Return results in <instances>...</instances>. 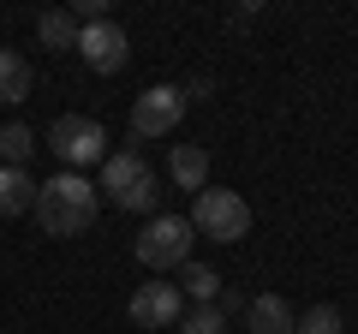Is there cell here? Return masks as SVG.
<instances>
[{"mask_svg":"<svg viewBox=\"0 0 358 334\" xmlns=\"http://www.w3.org/2000/svg\"><path fill=\"white\" fill-rule=\"evenodd\" d=\"M96 209L102 191L84 180V173H54L48 185H36V221L48 239H78V233L96 227Z\"/></svg>","mask_w":358,"mask_h":334,"instance_id":"1","label":"cell"},{"mask_svg":"<svg viewBox=\"0 0 358 334\" xmlns=\"http://www.w3.org/2000/svg\"><path fill=\"white\" fill-rule=\"evenodd\" d=\"M48 150L60 161V173H78V167H102L108 161V131L84 114H60L48 131Z\"/></svg>","mask_w":358,"mask_h":334,"instance_id":"2","label":"cell"},{"mask_svg":"<svg viewBox=\"0 0 358 334\" xmlns=\"http://www.w3.org/2000/svg\"><path fill=\"white\" fill-rule=\"evenodd\" d=\"M192 227H203V239L239 245L245 233H251V203H245L239 191H215V185H203V191L192 197Z\"/></svg>","mask_w":358,"mask_h":334,"instance_id":"3","label":"cell"},{"mask_svg":"<svg viewBox=\"0 0 358 334\" xmlns=\"http://www.w3.org/2000/svg\"><path fill=\"white\" fill-rule=\"evenodd\" d=\"M192 257V221L185 215H155L138 233V263L143 269H179Z\"/></svg>","mask_w":358,"mask_h":334,"instance_id":"4","label":"cell"},{"mask_svg":"<svg viewBox=\"0 0 358 334\" xmlns=\"http://www.w3.org/2000/svg\"><path fill=\"white\" fill-rule=\"evenodd\" d=\"M185 119V90H173V84H150V90L131 102V138H167V131Z\"/></svg>","mask_w":358,"mask_h":334,"instance_id":"5","label":"cell"},{"mask_svg":"<svg viewBox=\"0 0 358 334\" xmlns=\"http://www.w3.org/2000/svg\"><path fill=\"white\" fill-rule=\"evenodd\" d=\"M78 54H84V66L90 72H126V60H131V36L114 24V18H102V24H84L78 30Z\"/></svg>","mask_w":358,"mask_h":334,"instance_id":"6","label":"cell"},{"mask_svg":"<svg viewBox=\"0 0 358 334\" xmlns=\"http://www.w3.org/2000/svg\"><path fill=\"white\" fill-rule=\"evenodd\" d=\"M179 286H167V281H150V286H138L131 293V322L138 328H167V322H179Z\"/></svg>","mask_w":358,"mask_h":334,"instance_id":"7","label":"cell"},{"mask_svg":"<svg viewBox=\"0 0 358 334\" xmlns=\"http://www.w3.org/2000/svg\"><path fill=\"white\" fill-rule=\"evenodd\" d=\"M167 173H173V185L179 191H203L209 185V155H203V143H179L173 155H167Z\"/></svg>","mask_w":358,"mask_h":334,"instance_id":"8","label":"cell"},{"mask_svg":"<svg viewBox=\"0 0 358 334\" xmlns=\"http://www.w3.org/2000/svg\"><path fill=\"white\" fill-rule=\"evenodd\" d=\"M245 322H251V334H293V305L281 293H263L245 305Z\"/></svg>","mask_w":358,"mask_h":334,"instance_id":"9","label":"cell"},{"mask_svg":"<svg viewBox=\"0 0 358 334\" xmlns=\"http://www.w3.org/2000/svg\"><path fill=\"white\" fill-rule=\"evenodd\" d=\"M150 173V161H143V150H114L102 161V191L108 197H120V191H131V185Z\"/></svg>","mask_w":358,"mask_h":334,"instance_id":"10","label":"cell"},{"mask_svg":"<svg viewBox=\"0 0 358 334\" xmlns=\"http://www.w3.org/2000/svg\"><path fill=\"white\" fill-rule=\"evenodd\" d=\"M36 209V180L24 167H0V215H24Z\"/></svg>","mask_w":358,"mask_h":334,"instance_id":"11","label":"cell"},{"mask_svg":"<svg viewBox=\"0 0 358 334\" xmlns=\"http://www.w3.org/2000/svg\"><path fill=\"white\" fill-rule=\"evenodd\" d=\"M24 96H30V60L13 54V48H0V102L13 108V102H24Z\"/></svg>","mask_w":358,"mask_h":334,"instance_id":"12","label":"cell"},{"mask_svg":"<svg viewBox=\"0 0 358 334\" xmlns=\"http://www.w3.org/2000/svg\"><path fill=\"white\" fill-rule=\"evenodd\" d=\"M36 30H42V42H48V48H78V24H72V13H60V6H54V13H42Z\"/></svg>","mask_w":358,"mask_h":334,"instance_id":"13","label":"cell"},{"mask_svg":"<svg viewBox=\"0 0 358 334\" xmlns=\"http://www.w3.org/2000/svg\"><path fill=\"white\" fill-rule=\"evenodd\" d=\"M30 150H36V138H30V131L18 126V119H13L6 131H0V155H6V167H24V161H30Z\"/></svg>","mask_w":358,"mask_h":334,"instance_id":"14","label":"cell"},{"mask_svg":"<svg viewBox=\"0 0 358 334\" xmlns=\"http://www.w3.org/2000/svg\"><path fill=\"white\" fill-rule=\"evenodd\" d=\"M346 322H341V310L334 305H317V310H305V317L293 322V334H341Z\"/></svg>","mask_w":358,"mask_h":334,"instance_id":"15","label":"cell"},{"mask_svg":"<svg viewBox=\"0 0 358 334\" xmlns=\"http://www.w3.org/2000/svg\"><path fill=\"white\" fill-rule=\"evenodd\" d=\"M179 293H192L197 305H215V293H221V275H215V269H197V263H192V269H185V286H179Z\"/></svg>","mask_w":358,"mask_h":334,"instance_id":"16","label":"cell"},{"mask_svg":"<svg viewBox=\"0 0 358 334\" xmlns=\"http://www.w3.org/2000/svg\"><path fill=\"white\" fill-rule=\"evenodd\" d=\"M179 334H227V317H221V305H197L179 322Z\"/></svg>","mask_w":358,"mask_h":334,"instance_id":"17","label":"cell"},{"mask_svg":"<svg viewBox=\"0 0 358 334\" xmlns=\"http://www.w3.org/2000/svg\"><path fill=\"white\" fill-rule=\"evenodd\" d=\"M155 197H162V191H155V173H143V180L131 185V191H120L114 203H120V209H138V215H143V209H155Z\"/></svg>","mask_w":358,"mask_h":334,"instance_id":"18","label":"cell"}]
</instances>
